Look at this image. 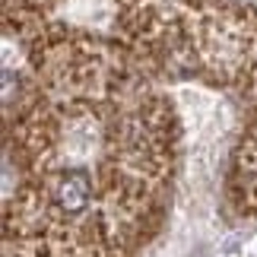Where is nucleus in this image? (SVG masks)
<instances>
[{"mask_svg":"<svg viewBox=\"0 0 257 257\" xmlns=\"http://www.w3.org/2000/svg\"><path fill=\"white\" fill-rule=\"evenodd\" d=\"M57 0H4V16L16 19H42Z\"/></svg>","mask_w":257,"mask_h":257,"instance_id":"nucleus-1","label":"nucleus"}]
</instances>
